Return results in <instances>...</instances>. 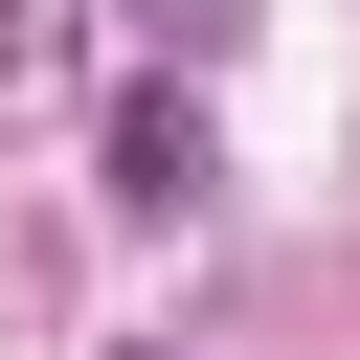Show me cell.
Returning a JSON list of instances; mask_svg holds the SVG:
<instances>
[{
	"mask_svg": "<svg viewBox=\"0 0 360 360\" xmlns=\"http://www.w3.org/2000/svg\"><path fill=\"white\" fill-rule=\"evenodd\" d=\"M202 180H225V135H202V90H135V112H112V202H135V225H180Z\"/></svg>",
	"mask_w": 360,
	"mask_h": 360,
	"instance_id": "cell-1",
	"label": "cell"
},
{
	"mask_svg": "<svg viewBox=\"0 0 360 360\" xmlns=\"http://www.w3.org/2000/svg\"><path fill=\"white\" fill-rule=\"evenodd\" d=\"M135 22H158L180 68H202V45H248V0H135Z\"/></svg>",
	"mask_w": 360,
	"mask_h": 360,
	"instance_id": "cell-2",
	"label": "cell"
},
{
	"mask_svg": "<svg viewBox=\"0 0 360 360\" xmlns=\"http://www.w3.org/2000/svg\"><path fill=\"white\" fill-rule=\"evenodd\" d=\"M45 45H68V0H0V90H22V68H45Z\"/></svg>",
	"mask_w": 360,
	"mask_h": 360,
	"instance_id": "cell-3",
	"label": "cell"
},
{
	"mask_svg": "<svg viewBox=\"0 0 360 360\" xmlns=\"http://www.w3.org/2000/svg\"><path fill=\"white\" fill-rule=\"evenodd\" d=\"M135 360H158V338H135Z\"/></svg>",
	"mask_w": 360,
	"mask_h": 360,
	"instance_id": "cell-4",
	"label": "cell"
}]
</instances>
